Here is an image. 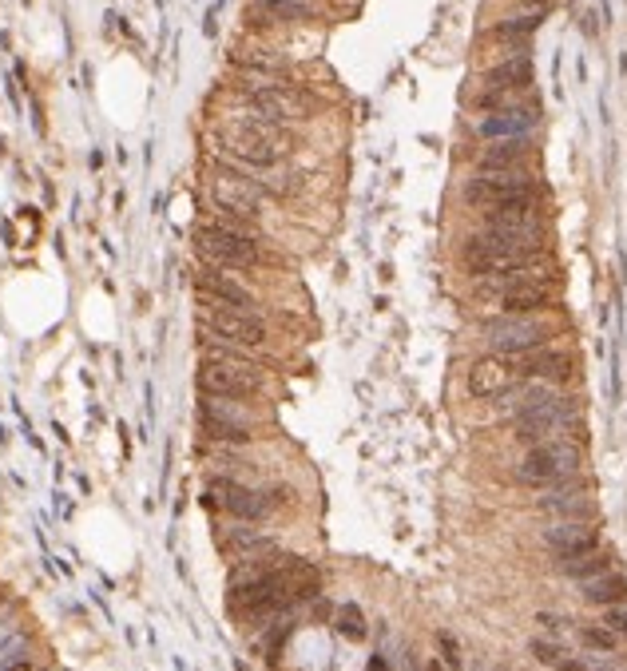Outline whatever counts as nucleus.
I'll return each mask as SVG.
<instances>
[{"mask_svg":"<svg viewBox=\"0 0 627 671\" xmlns=\"http://www.w3.org/2000/svg\"><path fill=\"white\" fill-rule=\"evenodd\" d=\"M219 151L227 155L235 168L251 171H271L286 151H294V135L282 124L254 116V119H230L219 127Z\"/></svg>","mask_w":627,"mask_h":671,"instance_id":"f257e3e1","label":"nucleus"},{"mask_svg":"<svg viewBox=\"0 0 627 671\" xmlns=\"http://www.w3.org/2000/svg\"><path fill=\"white\" fill-rule=\"evenodd\" d=\"M465 203L481 211H537L540 191L524 171H477L465 183Z\"/></svg>","mask_w":627,"mask_h":671,"instance_id":"f03ea898","label":"nucleus"},{"mask_svg":"<svg viewBox=\"0 0 627 671\" xmlns=\"http://www.w3.org/2000/svg\"><path fill=\"white\" fill-rule=\"evenodd\" d=\"M580 465H584V453H580V445H571V441H540V445H532L528 453L520 457V465H516V481L528 485V489H552V485L560 481H571V477L580 473Z\"/></svg>","mask_w":627,"mask_h":671,"instance_id":"7ed1b4c3","label":"nucleus"},{"mask_svg":"<svg viewBox=\"0 0 627 671\" xmlns=\"http://www.w3.org/2000/svg\"><path fill=\"white\" fill-rule=\"evenodd\" d=\"M552 338H556V326L540 314H501V318L485 322V346L501 357L540 350Z\"/></svg>","mask_w":627,"mask_h":671,"instance_id":"20e7f679","label":"nucleus"},{"mask_svg":"<svg viewBox=\"0 0 627 671\" xmlns=\"http://www.w3.org/2000/svg\"><path fill=\"white\" fill-rule=\"evenodd\" d=\"M580 417H576V401L556 393V398L540 401L532 409H520L512 413V437L516 441H528V445H540V441H556L560 434L576 429Z\"/></svg>","mask_w":627,"mask_h":671,"instance_id":"39448f33","label":"nucleus"},{"mask_svg":"<svg viewBox=\"0 0 627 671\" xmlns=\"http://www.w3.org/2000/svg\"><path fill=\"white\" fill-rule=\"evenodd\" d=\"M481 238L488 246H504V251H540L544 223L537 211H485Z\"/></svg>","mask_w":627,"mask_h":671,"instance_id":"423d86ee","label":"nucleus"},{"mask_svg":"<svg viewBox=\"0 0 627 671\" xmlns=\"http://www.w3.org/2000/svg\"><path fill=\"white\" fill-rule=\"evenodd\" d=\"M195 251L207 262H215V266H238V271L262 262V251H258L254 238L235 235L230 227L219 223V219H215V223H202L199 231H195Z\"/></svg>","mask_w":627,"mask_h":671,"instance_id":"0eeeda50","label":"nucleus"},{"mask_svg":"<svg viewBox=\"0 0 627 671\" xmlns=\"http://www.w3.org/2000/svg\"><path fill=\"white\" fill-rule=\"evenodd\" d=\"M465 266L481 279H509V274H528L544 266V251H504V246H488L481 235L465 243Z\"/></svg>","mask_w":627,"mask_h":671,"instance_id":"6e6552de","label":"nucleus"},{"mask_svg":"<svg viewBox=\"0 0 627 671\" xmlns=\"http://www.w3.org/2000/svg\"><path fill=\"white\" fill-rule=\"evenodd\" d=\"M195 382L207 398H254V393H262V370L254 362H202Z\"/></svg>","mask_w":627,"mask_h":671,"instance_id":"1a4fd4ad","label":"nucleus"},{"mask_svg":"<svg viewBox=\"0 0 627 671\" xmlns=\"http://www.w3.org/2000/svg\"><path fill=\"white\" fill-rule=\"evenodd\" d=\"M210 199H215V207L223 211V215H238V219H254L262 215V199L266 191L258 187V183L246 176V171H215L210 176Z\"/></svg>","mask_w":627,"mask_h":671,"instance_id":"9d476101","label":"nucleus"},{"mask_svg":"<svg viewBox=\"0 0 627 671\" xmlns=\"http://www.w3.org/2000/svg\"><path fill=\"white\" fill-rule=\"evenodd\" d=\"M215 306H219V302H215ZM202 326H207L210 334H219L223 342H230V346H243V350L266 346V338H271V326H266L254 310H230V306L207 310V314H202Z\"/></svg>","mask_w":627,"mask_h":671,"instance_id":"9b49d317","label":"nucleus"},{"mask_svg":"<svg viewBox=\"0 0 627 671\" xmlns=\"http://www.w3.org/2000/svg\"><path fill=\"white\" fill-rule=\"evenodd\" d=\"M207 504H219L227 517L246 520V525H251V520H262L266 512H271V501H266V493L246 489V485L227 481V477H215V481L207 485Z\"/></svg>","mask_w":627,"mask_h":671,"instance_id":"f8f14e48","label":"nucleus"},{"mask_svg":"<svg viewBox=\"0 0 627 671\" xmlns=\"http://www.w3.org/2000/svg\"><path fill=\"white\" fill-rule=\"evenodd\" d=\"M246 104L254 108V116L271 119V124H294V119L306 116V96L282 84H254L243 91Z\"/></svg>","mask_w":627,"mask_h":671,"instance_id":"ddd939ff","label":"nucleus"},{"mask_svg":"<svg viewBox=\"0 0 627 671\" xmlns=\"http://www.w3.org/2000/svg\"><path fill=\"white\" fill-rule=\"evenodd\" d=\"M512 362V374L524 382H548V385H560L571 378L576 362H571L568 350H556V346H540V350H528V354H516L509 357Z\"/></svg>","mask_w":627,"mask_h":671,"instance_id":"4468645a","label":"nucleus"},{"mask_svg":"<svg viewBox=\"0 0 627 671\" xmlns=\"http://www.w3.org/2000/svg\"><path fill=\"white\" fill-rule=\"evenodd\" d=\"M540 545L548 548L556 560H571L599 548V529L592 520H556L540 532Z\"/></svg>","mask_w":627,"mask_h":671,"instance_id":"2eb2a0df","label":"nucleus"},{"mask_svg":"<svg viewBox=\"0 0 627 671\" xmlns=\"http://www.w3.org/2000/svg\"><path fill=\"white\" fill-rule=\"evenodd\" d=\"M540 124V108L524 104V108H509V112H488L477 119V135L481 140H524L532 135Z\"/></svg>","mask_w":627,"mask_h":671,"instance_id":"dca6fc26","label":"nucleus"},{"mask_svg":"<svg viewBox=\"0 0 627 671\" xmlns=\"http://www.w3.org/2000/svg\"><path fill=\"white\" fill-rule=\"evenodd\" d=\"M537 509L560 520H592V496H588L584 485L560 481L552 489H544V496H537Z\"/></svg>","mask_w":627,"mask_h":671,"instance_id":"f3484780","label":"nucleus"},{"mask_svg":"<svg viewBox=\"0 0 627 671\" xmlns=\"http://www.w3.org/2000/svg\"><path fill=\"white\" fill-rule=\"evenodd\" d=\"M512 382H516L512 362L501 354L481 357V362H473V370H468V393H473V398H504V393L512 390Z\"/></svg>","mask_w":627,"mask_h":671,"instance_id":"a211bd4d","label":"nucleus"},{"mask_svg":"<svg viewBox=\"0 0 627 671\" xmlns=\"http://www.w3.org/2000/svg\"><path fill=\"white\" fill-rule=\"evenodd\" d=\"M532 159V135L524 140H488V147L477 155V171H520Z\"/></svg>","mask_w":627,"mask_h":671,"instance_id":"6ab92c4d","label":"nucleus"},{"mask_svg":"<svg viewBox=\"0 0 627 671\" xmlns=\"http://www.w3.org/2000/svg\"><path fill=\"white\" fill-rule=\"evenodd\" d=\"M195 287L207 294V298H215L219 306H230V310H254V294L243 287V282L227 279V274L219 271H202L195 279Z\"/></svg>","mask_w":627,"mask_h":671,"instance_id":"aec40b11","label":"nucleus"},{"mask_svg":"<svg viewBox=\"0 0 627 671\" xmlns=\"http://www.w3.org/2000/svg\"><path fill=\"white\" fill-rule=\"evenodd\" d=\"M485 88L528 91V88H532V60H528V52H516V56L493 64V68L485 72Z\"/></svg>","mask_w":627,"mask_h":671,"instance_id":"412c9836","label":"nucleus"},{"mask_svg":"<svg viewBox=\"0 0 627 671\" xmlns=\"http://www.w3.org/2000/svg\"><path fill=\"white\" fill-rule=\"evenodd\" d=\"M251 21L258 24H294L314 21V0H254Z\"/></svg>","mask_w":627,"mask_h":671,"instance_id":"4be33fe9","label":"nucleus"},{"mask_svg":"<svg viewBox=\"0 0 627 671\" xmlns=\"http://www.w3.org/2000/svg\"><path fill=\"white\" fill-rule=\"evenodd\" d=\"M580 600L596 604V608H615V604L627 600V576L615 572V568L604 576H592V581L580 584Z\"/></svg>","mask_w":627,"mask_h":671,"instance_id":"5701e85b","label":"nucleus"},{"mask_svg":"<svg viewBox=\"0 0 627 671\" xmlns=\"http://www.w3.org/2000/svg\"><path fill=\"white\" fill-rule=\"evenodd\" d=\"M612 564H615V556L612 553H604V548H596V553H584V556H571V560H560V572L571 576V581H592V576H604V572H612Z\"/></svg>","mask_w":627,"mask_h":671,"instance_id":"b1692460","label":"nucleus"},{"mask_svg":"<svg viewBox=\"0 0 627 671\" xmlns=\"http://www.w3.org/2000/svg\"><path fill=\"white\" fill-rule=\"evenodd\" d=\"M540 21H544V13L537 8V13H528V16H512V21H501L493 29V40H501V44H516V48H528V36L540 29Z\"/></svg>","mask_w":627,"mask_h":671,"instance_id":"393cba45","label":"nucleus"},{"mask_svg":"<svg viewBox=\"0 0 627 671\" xmlns=\"http://www.w3.org/2000/svg\"><path fill=\"white\" fill-rule=\"evenodd\" d=\"M202 434L210 441H223V445H251V426H230V421H199Z\"/></svg>","mask_w":627,"mask_h":671,"instance_id":"a878e982","label":"nucleus"},{"mask_svg":"<svg viewBox=\"0 0 627 671\" xmlns=\"http://www.w3.org/2000/svg\"><path fill=\"white\" fill-rule=\"evenodd\" d=\"M580 643H584V648H592V651L612 656V651L620 648V636H615L607 624H584V628H580Z\"/></svg>","mask_w":627,"mask_h":671,"instance_id":"bb28decb","label":"nucleus"},{"mask_svg":"<svg viewBox=\"0 0 627 671\" xmlns=\"http://www.w3.org/2000/svg\"><path fill=\"white\" fill-rule=\"evenodd\" d=\"M235 60L243 64V68H251V72H282V68H286V60L279 56V52H271V48H246V52H235Z\"/></svg>","mask_w":627,"mask_h":671,"instance_id":"cd10ccee","label":"nucleus"},{"mask_svg":"<svg viewBox=\"0 0 627 671\" xmlns=\"http://www.w3.org/2000/svg\"><path fill=\"white\" fill-rule=\"evenodd\" d=\"M338 632H342L346 640H365V615H362V608L357 604H342L338 608Z\"/></svg>","mask_w":627,"mask_h":671,"instance_id":"c85d7f7f","label":"nucleus"},{"mask_svg":"<svg viewBox=\"0 0 627 671\" xmlns=\"http://www.w3.org/2000/svg\"><path fill=\"white\" fill-rule=\"evenodd\" d=\"M437 656L449 671H460V643L449 636V632H437Z\"/></svg>","mask_w":627,"mask_h":671,"instance_id":"c756f323","label":"nucleus"},{"mask_svg":"<svg viewBox=\"0 0 627 671\" xmlns=\"http://www.w3.org/2000/svg\"><path fill=\"white\" fill-rule=\"evenodd\" d=\"M532 656H537L540 664H560V659H564V648H560L556 640H532Z\"/></svg>","mask_w":627,"mask_h":671,"instance_id":"7c9ffc66","label":"nucleus"},{"mask_svg":"<svg viewBox=\"0 0 627 671\" xmlns=\"http://www.w3.org/2000/svg\"><path fill=\"white\" fill-rule=\"evenodd\" d=\"M599 624H607L615 636H627V608H623V604H615V608H604V620H599Z\"/></svg>","mask_w":627,"mask_h":671,"instance_id":"2f4dec72","label":"nucleus"},{"mask_svg":"<svg viewBox=\"0 0 627 671\" xmlns=\"http://www.w3.org/2000/svg\"><path fill=\"white\" fill-rule=\"evenodd\" d=\"M537 624H540V628H548V632H560V628H564V615H552V612H540L537 615Z\"/></svg>","mask_w":627,"mask_h":671,"instance_id":"473e14b6","label":"nucleus"},{"mask_svg":"<svg viewBox=\"0 0 627 671\" xmlns=\"http://www.w3.org/2000/svg\"><path fill=\"white\" fill-rule=\"evenodd\" d=\"M556 667H560V671H588L584 664H580V659H560Z\"/></svg>","mask_w":627,"mask_h":671,"instance_id":"72a5a7b5","label":"nucleus"},{"mask_svg":"<svg viewBox=\"0 0 627 671\" xmlns=\"http://www.w3.org/2000/svg\"><path fill=\"white\" fill-rule=\"evenodd\" d=\"M0 671H32V664H29V659H13V664L0 667Z\"/></svg>","mask_w":627,"mask_h":671,"instance_id":"f704fd0d","label":"nucleus"},{"mask_svg":"<svg viewBox=\"0 0 627 671\" xmlns=\"http://www.w3.org/2000/svg\"><path fill=\"white\" fill-rule=\"evenodd\" d=\"M425 671H449V667L441 664V656H429V659H425Z\"/></svg>","mask_w":627,"mask_h":671,"instance_id":"c9c22d12","label":"nucleus"},{"mask_svg":"<svg viewBox=\"0 0 627 671\" xmlns=\"http://www.w3.org/2000/svg\"><path fill=\"white\" fill-rule=\"evenodd\" d=\"M524 4H537V8H548V4H556V0H524Z\"/></svg>","mask_w":627,"mask_h":671,"instance_id":"e433bc0d","label":"nucleus"},{"mask_svg":"<svg viewBox=\"0 0 627 671\" xmlns=\"http://www.w3.org/2000/svg\"><path fill=\"white\" fill-rule=\"evenodd\" d=\"M48 671H64V667H48Z\"/></svg>","mask_w":627,"mask_h":671,"instance_id":"4c0bfd02","label":"nucleus"},{"mask_svg":"<svg viewBox=\"0 0 627 671\" xmlns=\"http://www.w3.org/2000/svg\"><path fill=\"white\" fill-rule=\"evenodd\" d=\"M501 671H509V667H501Z\"/></svg>","mask_w":627,"mask_h":671,"instance_id":"58836bf2","label":"nucleus"}]
</instances>
